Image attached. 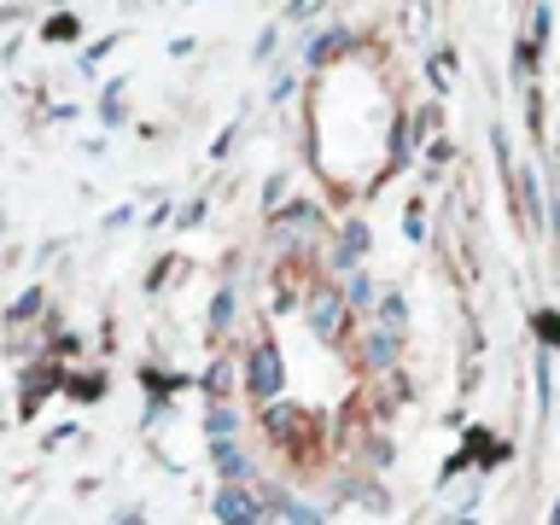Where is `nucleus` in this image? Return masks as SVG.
Instances as JSON below:
<instances>
[{
  "mask_svg": "<svg viewBox=\"0 0 560 525\" xmlns=\"http://www.w3.org/2000/svg\"><path fill=\"white\" fill-rule=\"evenodd\" d=\"M245 385H252L257 397H275V392H280V350H275V345H257V350H252Z\"/></svg>",
  "mask_w": 560,
  "mask_h": 525,
  "instance_id": "1",
  "label": "nucleus"
},
{
  "mask_svg": "<svg viewBox=\"0 0 560 525\" xmlns=\"http://www.w3.org/2000/svg\"><path fill=\"white\" fill-rule=\"evenodd\" d=\"M217 520H228V525H252V520H262V514H257V502L245 497V490L228 485L222 497H217Z\"/></svg>",
  "mask_w": 560,
  "mask_h": 525,
  "instance_id": "2",
  "label": "nucleus"
},
{
  "mask_svg": "<svg viewBox=\"0 0 560 525\" xmlns=\"http://www.w3.org/2000/svg\"><path fill=\"white\" fill-rule=\"evenodd\" d=\"M362 240H368L362 228H345V240H339V262H350V257H357V252H362Z\"/></svg>",
  "mask_w": 560,
  "mask_h": 525,
  "instance_id": "6",
  "label": "nucleus"
},
{
  "mask_svg": "<svg viewBox=\"0 0 560 525\" xmlns=\"http://www.w3.org/2000/svg\"><path fill=\"white\" fill-rule=\"evenodd\" d=\"M427 234V217H420V205H409V240Z\"/></svg>",
  "mask_w": 560,
  "mask_h": 525,
  "instance_id": "9",
  "label": "nucleus"
},
{
  "mask_svg": "<svg viewBox=\"0 0 560 525\" xmlns=\"http://www.w3.org/2000/svg\"><path fill=\"white\" fill-rule=\"evenodd\" d=\"M217 462H222L228 479H245V472H252V467H245V455H240V450H228L222 438H217Z\"/></svg>",
  "mask_w": 560,
  "mask_h": 525,
  "instance_id": "4",
  "label": "nucleus"
},
{
  "mask_svg": "<svg viewBox=\"0 0 560 525\" xmlns=\"http://www.w3.org/2000/svg\"><path fill=\"white\" fill-rule=\"evenodd\" d=\"M228 315H234V292H217V310H210V322L228 327Z\"/></svg>",
  "mask_w": 560,
  "mask_h": 525,
  "instance_id": "8",
  "label": "nucleus"
},
{
  "mask_svg": "<svg viewBox=\"0 0 560 525\" xmlns=\"http://www.w3.org/2000/svg\"><path fill=\"white\" fill-rule=\"evenodd\" d=\"M537 332H542V345H560V315L542 310V315H537Z\"/></svg>",
  "mask_w": 560,
  "mask_h": 525,
  "instance_id": "5",
  "label": "nucleus"
},
{
  "mask_svg": "<svg viewBox=\"0 0 560 525\" xmlns=\"http://www.w3.org/2000/svg\"><path fill=\"white\" fill-rule=\"evenodd\" d=\"M380 322L392 327V332L402 327V298H385V304H380Z\"/></svg>",
  "mask_w": 560,
  "mask_h": 525,
  "instance_id": "7",
  "label": "nucleus"
},
{
  "mask_svg": "<svg viewBox=\"0 0 560 525\" xmlns=\"http://www.w3.org/2000/svg\"><path fill=\"white\" fill-rule=\"evenodd\" d=\"M310 327H315V332H332V327H339V298H332V292H322V298L310 304Z\"/></svg>",
  "mask_w": 560,
  "mask_h": 525,
  "instance_id": "3",
  "label": "nucleus"
}]
</instances>
